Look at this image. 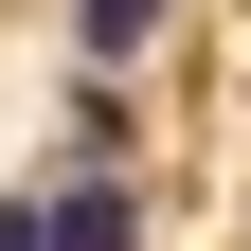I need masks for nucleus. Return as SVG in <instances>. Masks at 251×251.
I'll return each instance as SVG.
<instances>
[{
	"instance_id": "nucleus-3",
	"label": "nucleus",
	"mask_w": 251,
	"mask_h": 251,
	"mask_svg": "<svg viewBox=\"0 0 251 251\" xmlns=\"http://www.w3.org/2000/svg\"><path fill=\"white\" fill-rule=\"evenodd\" d=\"M0 251H54V233H36V198H0Z\"/></svg>"
},
{
	"instance_id": "nucleus-1",
	"label": "nucleus",
	"mask_w": 251,
	"mask_h": 251,
	"mask_svg": "<svg viewBox=\"0 0 251 251\" xmlns=\"http://www.w3.org/2000/svg\"><path fill=\"white\" fill-rule=\"evenodd\" d=\"M36 233H54V251H126V233H144V198H126V179H54Z\"/></svg>"
},
{
	"instance_id": "nucleus-2",
	"label": "nucleus",
	"mask_w": 251,
	"mask_h": 251,
	"mask_svg": "<svg viewBox=\"0 0 251 251\" xmlns=\"http://www.w3.org/2000/svg\"><path fill=\"white\" fill-rule=\"evenodd\" d=\"M144 36H162V0H72V54H90V72H126Z\"/></svg>"
}]
</instances>
